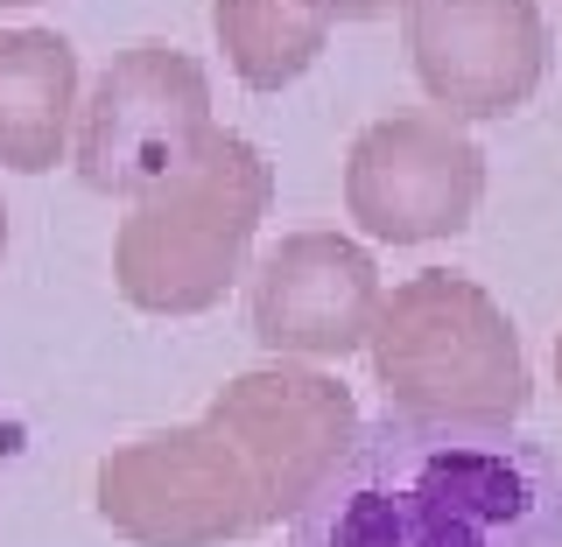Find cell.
<instances>
[{
  "mask_svg": "<svg viewBox=\"0 0 562 547\" xmlns=\"http://www.w3.org/2000/svg\"><path fill=\"white\" fill-rule=\"evenodd\" d=\"M359 435V400L316 365H260L183 429L99 464V520L134 547H225L289 520Z\"/></svg>",
  "mask_w": 562,
  "mask_h": 547,
  "instance_id": "obj_1",
  "label": "cell"
},
{
  "mask_svg": "<svg viewBox=\"0 0 562 547\" xmlns=\"http://www.w3.org/2000/svg\"><path fill=\"white\" fill-rule=\"evenodd\" d=\"M281 547H562V464L471 421H359Z\"/></svg>",
  "mask_w": 562,
  "mask_h": 547,
  "instance_id": "obj_2",
  "label": "cell"
},
{
  "mask_svg": "<svg viewBox=\"0 0 562 547\" xmlns=\"http://www.w3.org/2000/svg\"><path fill=\"white\" fill-rule=\"evenodd\" d=\"M274 204V169L246 134L211 127V140L190 155L169 183L120 218L113 274L120 295L148 316H204L225 303V288L246 274L254 232Z\"/></svg>",
  "mask_w": 562,
  "mask_h": 547,
  "instance_id": "obj_3",
  "label": "cell"
},
{
  "mask_svg": "<svg viewBox=\"0 0 562 547\" xmlns=\"http://www.w3.org/2000/svg\"><path fill=\"white\" fill-rule=\"evenodd\" d=\"M373 379L386 414L415 421H471V429H514L535 400L520 330L471 274H415L380 295L366 330Z\"/></svg>",
  "mask_w": 562,
  "mask_h": 547,
  "instance_id": "obj_4",
  "label": "cell"
},
{
  "mask_svg": "<svg viewBox=\"0 0 562 547\" xmlns=\"http://www.w3.org/2000/svg\"><path fill=\"white\" fill-rule=\"evenodd\" d=\"M70 162L99 197H148L211 140V78L169 43H134L99 70L92 99L70 119Z\"/></svg>",
  "mask_w": 562,
  "mask_h": 547,
  "instance_id": "obj_5",
  "label": "cell"
},
{
  "mask_svg": "<svg viewBox=\"0 0 562 547\" xmlns=\"http://www.w3.org/2000/svg\"><path fill=\"white\" fill-rule=\"evenodd\" d=\"M485 197V155L443 113L373 119L345 155V210L366 239L429 246L457 239Z\"/></svg>",
  "mask_w": 562,
  "mask_h": 547,
  "instance_id": "obj_6",
  "label": "cell"
},
{
  "mask_svg": "<svg viewBox=\"0 0 562 547\" xmlns=\"http://www.w3.org/2000/svg\"><path fill=\"white\" fill-rule=\"evenodd\" d=\"M408 57L443 119H506L549 78V22L535 0H401Z\"/></svg>",
  "mask_w": 562,
  "mask_h": 547,
  "instance_id": "obj_7",
  "label": "cell"
},
{
  "mask_svg": "<svg viewBox=\"0 0 562 547\" xmlns=\"http://www.w3.org/2000/svg\"><path fill=\"white\" fill-rule=\"evenodd\" d=\"M380 267L345 232H289L254 267V338L274 358H345L366 351L380 316Z\"/></svg>",
  "mask_w": 562,
  "mask_h": 547,
  "instance_id": "obj_8",
  "label": "cell"
},
{
  "mask_svg": "<svg viewBox=\"0 0 562 547\" xmlns=\"http://www.w3.org/2000/svg\"><path fill=\"white\" fill-rule=\"evenodd\" d=\"M78 49L49 29H0V162L43 175L70 155Z\"/></svg>",
  "mask_w": 562,
  "mask_h": 547,
  "instance_id": "obj_9",
  "label": "cell"
},
{
  "mask_svg": "<svg viewBox=\"0 0 562 547\" xmlns=\"http://www.w3.org/2000/svg\"><path fill=\"white\" fill-rule=\"evenodd\" d=\"M211 29H218L239 84H254V92L295 84L330 43V22L303 0H211Z\"/></svg>",
  "mask_w": 562,
  "mask_h": 547,
  "instance_id": "obj_10",
  "label": "cell"
},
{
  "mask_svg": "<svg viewBox=\"0 0 562 547\" xmlns=\"http://www.w3.org/2000/svg\"><path fill=\"white\" fill-rule=\"evenodd\" d=\"M303 8H316L324 22H373V14H386L394 0H303Z\"/></svg>",
  "mask_w": 562,
  "mask_h": 547,
  "instance_id": "obj_11",
  "label": "cell"
},
{
  "mask_svg": "<svg viewBox=\"0 0 562 547\" xmlns=\"http://www.w3.org/2000/svg\"><path fill=\"white\" fill-rule=\"evenodd\" d=\"M0 253H8V204H0Z\"/></svg>",
  "mask_w": 562,
  "mask_h": 547,
  "instance_id": "obj_12",
  "label": "cell"
},
{
  "mask_svg": "<svg viewBox=\"0 0 562 547\" xmlns=\"http://www.w3.org/2000/svg\"><path fill=\"white\" fill-rule=\"evenodd\" d=\"M555 379H562V338H555Z\"/></svg>",
  "mask_w": 562,
  "mask_h": 547,
  "instance_id": "obj_13",
  "label": "cell"
},
{
  "mask_svg": "<svg viewBox=\"0 0 562 547\" xmlns=\"http://www.w3.org/2000/svg\"><path fill=\"white\" fill-rule=\"evenodd\" d=\"M0 8H35V0H0Z\"/></svg>",
  "mask_w": 562,
  "mask_h": 547,
  "instance_id": "obj_14",
  "label": "cell"
}]
</instances>
